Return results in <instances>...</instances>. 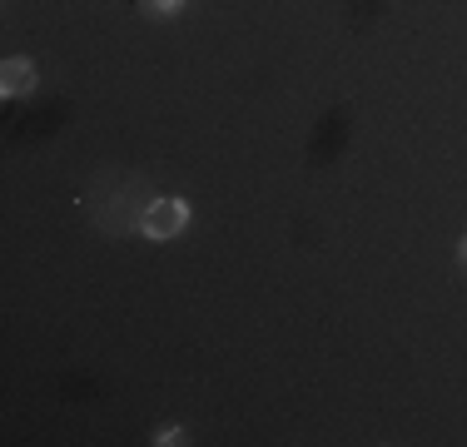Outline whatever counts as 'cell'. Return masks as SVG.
<instances>
[{
    "label": "cell",
    "instance_id": "1",
    "mask_svg": "<svg viewBox=\"0 0 467 447\" xmlns=\"http://www.w3.org/2000/svg\"><path fill=\"white\" fill-rule=\"evenodd\" d=\"M189 219H194V214H189V199L164 194V199H150L140 234H144V239H154V244H170V239H180V234L189 229Z\"/></svg>",
    "mask_w": 467,
    "mask_h": 447
},
{
    "label": "cell",
    "instance_id": "2",
    "mask_svg": "<svg viewBox=\"0 0 467 447\" xmlns=\"http://www.w3.org/2000/svg\"><path fill=\"white\" fill-rule=\"evenodd\" d=\"M36 80H40V70H36V60H26V55H10V60L0 65V95L5 99L36 95Z\"/></svg>",
    "mask_w": 467,
    "mask_h": 447
},
{
    "label": "cell",
    "instance_id": "3",
    "mask_svg": "<svg viewBox=\"0 0 467 447\" xmlns=\"http://www.w3.org/2000/svg\"><path fill=\"white\" fill-rule=\"evenodd\" d=\"M184 0H140V10L144 16H154V20H164V16H174V10H180Z\"/></svg>",
    "mask_w": 467,
    "mask_h": 447
},
{
    "label": "cell",
    "instance_id": "4",
    "mask_svg": "<svg viewBox=\"0 0 467 447\" xmlns=\"http://www.w3.org/2000/svg\"><path fill=\"white\" fill-rule=\"evenodd\" d=\"M150 442H154V447H174V442H184V428H180V422H164V428L154 432Z\"/></svg>",
    "mask_w": 467,
    "mask_h": 447
},
{
    "label": "cell",
    "instance_id": "5",
    "mask_svg": "<svg viewBox=\"0 0 467 447\" xmlns=\"http://www.w3.org/2000/svg\"><path fill=\"white\" fill-rule=\"evenodd\" d=\"M458 259H462V268H467V239H462V249H458Z\"/></svg>",
    "mask_w": 467,
    "mask_h": 447
}]
</instances>
